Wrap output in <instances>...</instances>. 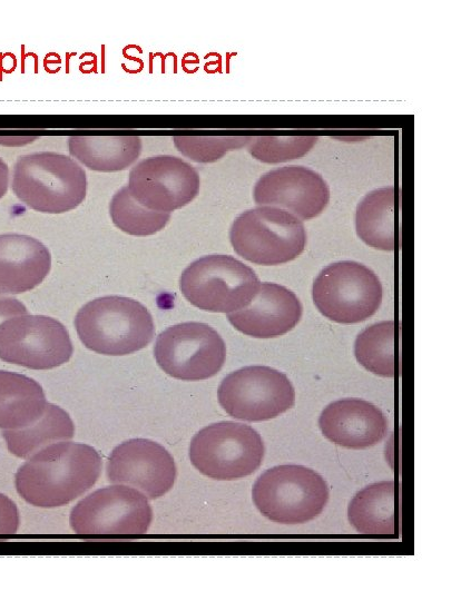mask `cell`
I'll list each match as a JSON object with an SVG mask.
<instances>
[{"mask_svg":"<svg viewBox=\"0 0 451 601\" xmlns=\"http://www.w3.org/2000/svg\"><path fill=\"white\" fill-rule=\"evenodd\" d=\"M101 466V456L92 446L69 441L53 443L19 467L16 489L31 505H66L96 483Z\"/></svg>","mask_w":451,"mask_h":601,"instance_id":"obj_1","label":"cell"},{"mask_svg":"<svg viewBox=\"0 0 451 601\" xmlns=\"http://www.w3.org/2000/svg\"><path fill=\"white\" fill-rule=\"evenodd\" d=\"M81 343L101 355L122 356L146 347L155 336L149 311L124 296H104L85 304L75 317Z\"/></svg>","mask_w":451,"mask_h":601,"instance_id":"obj_2","label":"cell"},{"mask_svg":"<svg viewBox=\"0 0 451 601\" xmlns=\"http://www.w3.org/2000/svg\"><path fill=\"white\" fill-rule=\"evenodd\" d=\"M11 188L27 207L46 214H61L84 201L87 176L70 156L39 151L17 159Z\"/></svg>","mask_w":451,"mask_h":601,"instance_id":"obj_3","label":"cell"},{"mask_svg":"<svg viewBox=\"0 0 451 601\" xmlns=\"http://www.w3.org/2000/svg\"><path fill=\"white\" fill-rule=\"evenodd\" d=\"M330 497L329 485L314 470L277 465L259 475L252 487L256 509L281 524L306 523L320 515Z\"/></svg>","mask_w":451,"mask_h":601,"instance_id":"obj_4","label":"cell"},{"mask_svg":"<svg viewBox=\"0 0 451 601\" xmlns=\"http://www.w3.org/2000/svg\"><path fill=\"white\" fill-rule=\"evenodd\" d=\"M229 240L242 258L264 266L281 265L298 257L306 244L300 218L274 206H257L238 215Z\"/></svg>","mask_w":451,"mask_h":601,"instance_id":"obj_5","label":"cell"},{"mask_svg":"<svg viewBox=\"0 0 451 601\" xmlns=\"http://www.w3.org/2000/svg\"><path fill=\"white\" fill-rule=\"evenodd\" d=\"M259 284L249 266L229 255H207L194 260L179 280L180 292L192 305L226 314L246 307Z\"/></svg>","mask_w":451,"mask_h":601,"instance_id":"obj_6","label":"cell"},{"mask_svg":"<svg viewBox=\"0 0 451 601\" xmlns=\"http://www.w3.org/2000/svg\"><path fill=\"white\" fill-rule=\"evenodd\" d=\"M264 442L252 426L223 421L198 431L190 441L189 459L202 474L218 481L243 479L264 459Z\"/></svg>","mask_w":451,"mask_h":601,"instance_id":"obj_7","label":"cell"},{"mask_svg":"<svg viewBox=\"0 0 451 601\" xmlns=\"http://www.w3.org/2000/svg\"><path fill=\"white\" fill-rule=\"evenodd\" d=\"M312 298L326 318L354 324L375 314L382 304L383 287L365 265L342 260L321 270L312 286Z\"/></svg>","mask_w":451,"mask_h":601,"instance_id":"obj_8","label":"cell"},{"mask_svg":"<svg viewBox=\"0 0 451 601\" xmlns=\"http://www.w3.org/2000/svg\"><path fill=\"white\" fill-rule=\"evenodd\" d=\"M224 411L247 422L267 421L293 407L295 392L282 372L269 366H245L229 373L217 388Z\"/></svg>","mask_w":451,"mask_h":601,"instance_id":"obj_9","label":"cell"},{"mask_svg":"<svg viewBox=\"0 0 451 601\" xmlns=\"http://www.w3.org/2000/svg\"><path fill=\"white\" fill-rule=\"evenodd\" d=\"M154 355L169 376L182 381H203L220 371L226 346L208 324L186 322L169 326L157 336Z\"/></svg>","mask_w":451,"mask_h":601,"instance_id":"obj_10","label":"cell"},{"mask_svg":"<svg viewBox=\"0 0 451 601\" xmlns=\"http://www.w3.org/2000/svg\"><path fill=\"white\" fill-rule=\"evenodd\" d=\"M73 352L69 333L45 315H19L0 325V358L31 370H51L67 363Z\"/></svg>","mask_w":451,"mask_h":601,"instance_id":"obj_11","label":"cell"},{"mask_svg":"<svg viewBox=\"0 0 451 601\" xmlns=\"http://www.w3.org/2000/svg\"><path fill=\"white\" fill-rule=\"evenodd\" d=\"M153 520L147 497L136 489L115 484L79 501L70 513L78 534H144Z\"/></svg>","mask_w":451,"mask_h":601,"instance_id":"obj_12","label":"cell"},{"mask_svg":"<svg viewBox=\"0 0 451 601\" xmlns=\"http://www.w3.org/2000/svg\"><path fill=\"white\" fill-rule=\"evenodd\" d=\"M127 187L130 196L141 206L170 214L198 195L199 176L184 159L159 155L135 165L129 171Z\"/></svg>","mask_w":451,"mask_h":601,"instance_id":"obj_13","label":"cell"},{"mask_svg":"<svg viewBox=\"0 0 451 601\" xmlns=\"http://www.w3.org/2000/svg\"><path fill=\"white\" fill-rule=\"evenodd\" d=\"M176 474V464L170 453L163 445L147 439L122 442L108 457L109 481L135 487L150 500L166 494L173 487Z\"/></svg>","mask_w":451,"mask_h":601,"instance_id":"obj_14","label":"cell"},{"mask_svg":"<svg viewBox=\"0 0 451 601\" xmlns=\"http://www.w3.org/2000/svg\"><path fill=\"white\" fill-rule=\"evenodd\" d=\"M258 206H274L301 220L317 217L330 201V189L323 177L304 166L288 165L267 171L253 189Z\"/></svg>","mask_w":451,"mask_h":601,"instance_id":"obj_15","label":"cell"},{"mask_svg":"<svg viewBox=\"0 0 451 601\" xmlns=\"http://www.w3.org/2000/svg\"><path fill=\"white\" fill-rule=\"evenodd\" d=\"M302 305L285 286L261 283L253 300L228 313L227 319L238 332L255 338H272L293 329L302 317Z\"/></svg>","mask_w":451,"mask_h":601,"instance_id":"obj_16","label":"cell"},{"mask_svg":"<svg viewBox=\"0 0 451 601\" xmlns=\"http://www.w3.org/2000/svg\"><path fill=\"white\" fill-rule=\"evenodd\" d=\"M318 426L329 441L352 450L376 445L388 433L383 412L361 398H343L329 404L318 417Z\"/></svg>","mask_w":451,"mask_h":601,"instance_id":"obj_17","label":"cell"},{"mask_svg":"<svg viewBox=\"0 0 451 601\" xmlns=\"http://www.w3.org/2000/svg\"><path fill=\"white\" fill-rule=\"evenodd\" d=\"M50 268V252L40 240L14 233L0 235V294L33 289Z\"/></svg>","mask_w":451,"mask_h":601,"instance_id":"obj_18","label":"cell"},{"mask_svg":"<svg viewBox=\"0 0 451 601\" xmlns=\"http://www.w3.org/2000/svg\"><path fill=\"white\" fill-rule=\"evenodd\" d=\"M396 505V485L393 481L372 483L353 496L347 508V519L359 533L392 535L398 530Z\"/></svg>","mask_w":451,"mask_h":601,"instance_id":"obj_19","label":"cell"},{"mask_svg":"<svg viewBox=\"0 0 451 601\" xmlns=\"http://www.w3.org/2000/svg\"><path fill=\"white\" fill-rule=\"evenodd\" d=\"M70 155L90 170L112 173L129 168L140 156L138 136H70Z\"/></svg>","mask_w":451,"mask_h":601,"instance_id":"obj_20","label":"cell"},{"mask_svg":"<svg viewBox=\"0 0 451 601\" xmlns=\"http://www.w3.org/2000/svg\"><path fill=\"white\" fill-rule=\"evenodd\" d=\"M47 404L41 385L33 378L0 370V428L19 430L32 424Z\"/></svg>","mask_w":451,"mask_h":601,"instance_id":"obj_21","label":"cell"},{"mask_svg":"<svg viewBox=\"0 0 451 601\" xmlns=\"http://www.w3.org/2000/svg\"><path fill=\"white\" fill-rule=\"evenodd\" d=\"M395 191L392 186L378 188L366 194L359 203L355 231L367 246L379 250H393Z\"/></svg>","mask_w":451,"mask_h":601,"instance_id":"obj_22","label":"cell"},{"mask_svg":"<svg viewBox=\"0 0 451 601\" xmlns=\"http://www.w3.org/2000/svg\"><path fill=\"white\" fill-rule=\"evenodd\" d=\"M75 426L69 414L58 405L48 403L43 414L32 424L19 430H3L9 452L29 459L46 446L69 441Z\"/></svg>","mask_w":451,"mask_h":601,"instance_id":"obj_23","label":"cell"},{"mask_svg":"<svg viewBox=\"0 0 451 601\" xmlns=\"http://www.w3.org/2000/svg\"><path fill=\"white\" fill-rule=\"evenodd\" d=\"M354 355L369 372L383 377H393L395 372L393 321L380 322L362 331L355 339Z\"/></svg>","mask_w":451,"mask_h":601,"instance_id":"obj_24","label":"cell"},{"mask_svg":"<svg viewBox=\"0 0 451 601\" xmlns=\"http://www.w3.org/2000/svg\"><path fill=\"white\" fill-rule=\"evenodd\" d=\"M109 214L114 225L133 236H149L161 230L170 214L150 210L137 203L128 187H121L111 198Z\"/></svg>","mask_w":451,"mask_h":601,"instance_id":"obj_25","label":"cell"},{"mask_svg":"<svg viewBox=\"0 0 451 601\" xmlns=\"http://www.w3.org/2000/svg\"><path fill=\"white\" fill-rule=\"evenodd\" d=\"M317 136H253L247 150L258 161L278 164L305 156Z\"/></svg>","mask_w":451,"mask_h":601,"instance_id":"obj_26","label":"cell"},{"mask_svg":"<svg viewBox=\"0 0 451 601\" xmlns=\"http://www.w3.org/2000/svg\"><path fill=\"white\" fill-rule=\"evenodd\" d=\"M253 136H174L178 151L196 162H213L231 150L246 147Z\"/></svg>","mask_w":451,"mask_h":601,"instance_id":"obj_27","label":"cell"},{"mask_svg":"<svg viewBox=\"0 0 451 601\" xmlns=\"http://www.w3.org/2000/svg\"><path fill=\"white\" fill-rule=\"evenodd\" d=\"M19 528L17 505L7 495L0 493V534H14Z\"/></svg>","mask_w":451,"mask_h":601,"instance_id":"obj_28","label":"cell"},{"mask_svg":"<svg viewBox=\"0 0 451 601\" xmlns=\"http://www.w3.org/2000/svg\"><path fill=\"white\" fill-rule=\"evenodd\" d=\"M24 314H28V311L20 300L0 296V325L11 317Z\"/></svg>","mask_w":451,"mask_h":601,"instance_id":"obj_29","label":"cell"},{"mask_svg":"<svg viewBox=\"0 0 451 601\" xmlns=\"http://www.w3.org/2000/svg\"><path fill=\"white\" fill-rule=\"evenodd\" d=\"M9 186V167L0 158V199L6 195Z\"/></svg>","mask_w":451,"mask_h":601,"instance_id":"obj_30","label":"cell"}]
</instances>
